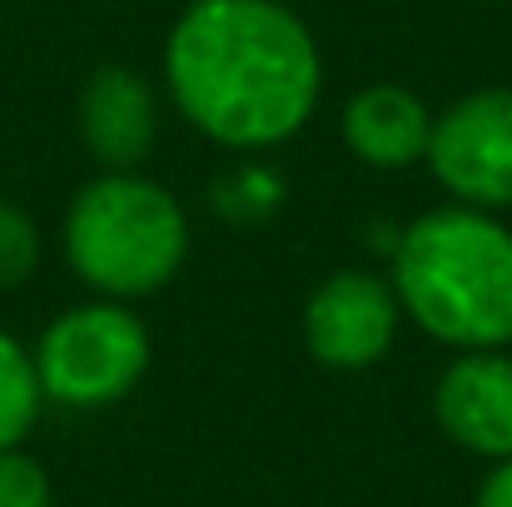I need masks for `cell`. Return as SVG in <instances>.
Listing matches in <instances>:
<instances>
[{
  "mask_svg": "<svg viewBox=\"0 0 512 507\" xmlns=\"http://www.w3.org/2000/svg\"><path fill=\"white\" fill-rule=\"evenodd\" d=\"M189 254V219L165 184L130 169L90 179L65 214V259L105 299L165 289Z\"/></svg>",
  "mask_w": 512,
  "mask_h": 507,
  "instance_id": "3",
  "label": "cell"
},
{
  "mask_svg": "<svg viewBox=\"0 0 512 507\" xmlns=\"http://www.w3.org/2000/svg\"><path fill=\"white\" fill-rule=\"evenodd\" d=\"M35 264H40V229H35V219L20 204L0 199V289H20L35 274Z\"/></svg>",
  "mask_w": 512,
  "mask_h": 507,
  "instance_id": "11",
  "label": "cell"
},
{
  "mask_svg": "<svg viewBox=\"0 0 512 507\" xmlns=\"http://www.w3.org/2000/svg\"><path fill=\"white\" fill-rule=\"evenodd\" d=\"M428 165L468 209L512 204V90H473L433 115Z\"/></svg>",
  "mask_w": 512,
  "mask_h": 507,
  "instance_id": "5",
  "label": "cell"
},
{
  "mask_svg": "<svg viewBox=\"0 0 512 507\" xmlns=\"http://www.w3.org/2000/svg\"><path fill=\"white\" fill-rule=\"evenodd\" d=\"M165 80L179 115L224 150H269L304 130L324 65L279 0H194L170 30Z\"/></svg>",
  "mask_w": 512,
  "mask_h": 507,
  "instance_id": "1",
  "label": "cell"
},
{
  "mask_svg": "<svg viewBox=\"0 0 512 507\" xmlns=\"http://www.w3.org/2000/svg\"><path fill=\"white\" fill-rule=\"evenodd\" d=\"M0 507H50V483L35 458L25 453H0Z\"/></svg>",
  "mask_w": 512,
  "mask_h": 507,
  "instance_id": "12",
  "label": "cell"
},
{
  "mask_svg": "<svg viewBox=\"0 0 512 507\" xmlns=\"http://www.w3.org/2000/svg\"><path fill=\"white\" fill-rule=\"evenodd\" d=\"M398 309L463 353L512 343V229L488 209L448 204L413 219L393 244Z\"/></svg>",
  "mask_w": 512,
  "mask_h": 507,
  "instance_id": "2",
  "label": "cell"
},
{
  "mask_svg": "<svg viewBox=\"0 0 512 507\" xmlns=\"http://www.w3.org/2000/svg\"><path fill=\"white\" fill-rule=\"evenodd\" d=\"M40 378H35V358L0 329V453L20 448V438L35 428L40 418Z\"/></svg>",
  "mask_w": 512,
  "mask_h": 507,
  "instance_id": "10",
  "label": "cell"
},
{
  "mask_svg": "<svg viewBox=\"0 0 512 507\" xmlns=\"http://www.w3.org/2000/svg\"><path fill=\"white\" fill-rule=\"evenodd\" d=\"M398 294L388 279L368 269H339L329 274L304 309V338L309 353L329 368H368L388 353L398 334Z\"/></svg>",
  "mask_w": 512,
  "mask_h": 507,
  "instance_id": "6",
  "label": "cell"
},
{
  "mask_svg": "<svg viewBox=\"0 0 512 507\" xmlns=\"http://www.w3.org/2000/svg\"><path fill=\"white\" fill-rule=\"evenodd\" d=\"M433 115L428 105L403 85H368L343 110V140L348 150L373 169H408L428 155Z\"/></svg>",
  "mask_w": 512,
  "mask_h": 507,
  "instance_id": "9",
  "label": "cell"
},
{
  "mask_svg": "<svg viewBox=\"0 0 512 507\" xmlns=\"http://www.w3.org/2000/svg\"><path fill=\"white\" fill-rule=\"evenodd\" d=\"M478 507H512V458H503V463L488 473V483H483V493H478Z\"/></svg>",
  "mask_w": 512,
  "mask_h": 507,
  "instance_id": "13",
  "label": "cell"
},
{
  "mask_svg": "<svg viewBox=\"0 0 512 507\" xmlns=\"http://www.w3.org/2000/svg\"><path fill=\"white\" fill-rule=\"evenodd\" d=\"M438 423L453 443L483 458H512V358L478 348L438 378Z\"/></svg>",
  "mask_w": 512,
  "mask_h": 507,
  "instance_id": "7",
  "label": "cell"
},
{
  "mask_svg": "<svg viewBox=\"0 0 512 507\" xmlns=\"http://www.w3.org/2000/svg\"><path fill=\"white\" fill-rule=\"evenodd\" d=\"M145 368H150V334L115 299L65 309L35 348L40 393L65 408H105L125 398L145 378Z\"/></svg>",
  "mask_w": 512,
  "mask_h": 507,
  "instance_id": "4",
  "label": "cell"
},
{
  "mask_svg": "<svg viewBox=\"0 0 512 507\" xmlns=\"http://www.w3.org/2000/svg\"><path fill=\"white\" fill-rule=\"evenodd\" d=\"M155 130H160V110H155V90H150V80L140 70L100 65L85 80L80 135H85L90 155L105 169L140 165V155L155 145Z\"/></svg>",
  "mask_w": 512,
  "mask_h": 507,
  "instance_id": "8",
  "label": "cell"
}]
</instances>
